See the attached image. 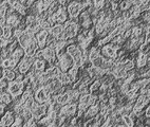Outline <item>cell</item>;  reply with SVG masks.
Instances as JSON below:
<instances>
[{
  "label": "cell",
  "instance_id": "1",
  "mask_svg": "<svg viewBox=\"0 0 150 127\" xmlns=\"http://www.w3.org/2000/svg\"><path fill=\"white\" fill-rule=\"evenodd\" d=\"M64 34L66 40L70 39V38H76V36L78 35V33L81 32V23L76 22L74 19H68L67 21L64 22Z\"/></svg>",
  "mask_w": 150,
  "mask_h": 127
},
{
  "label": "cell",
  "instance_id": "2",
  "mask_svg": "<svg viewBox=\"0 0 150 127\" xmlns=\"http://www.w3.org/2000/svg\"><path fill=\"white\" fill-rule=\"evenodd\" d=\"M123 47L118 46L117 43H109L105 46L100 47V55L106 60H116L117 58V52Z\"/></svg>",
  "mask_w": 150,
  "mask_h": 127
},
{
  "label": "cell",
  "instance_id": "3",
  "mask_svg": "<svg viewBox=\"0 0 150 127\" xmlns=\"http://www.w3.org/2000/svg\"><path fill=\"white\" fill-rule=\"evenodd\" d=\"M67 52L71 55V57L73 58V62L75 66L81 68L83 65V50L79 48L78 45H69L67 46Z\"/></svg>",
  "mask_w": 150,
  "mask_h": 127
},
{
  "label": "cell",
  "instance_id": "4",
  "mask_svg": "<svg viewBox=\"0 0 150 127\" xmlns=\"http://www.w3.org/2000/svg\"><path fill=\"white\" fill-rule=\"evenodd\" d=\"M73 65H74L73 58L67 51H64L57 55V66L62 72H67Z\"/></svg>",
  "mask_w": 150,
  "mask_h": 127
},
{
  "label": "cell",
  "instance_id": "5",
  "mask_svg": "<svg viewBox=\"0 0 150 127\" xmlns=\"http://www.w3.org/2000/svg\"><path fill=\"white\" fill-rule=\"evenodd\" d=\"M35 60H36L35 56L24 55V56L22 57V60L18 62L16 71L19 73H21V74H27V73L31 70V67H32L33 64H34ZM16 71H15V72H16Z\"/></svg>",
  "mask_w": 150,
  "mask_h": 127
},
{
  "label": "cell",
  "instance_id": "6",
  "mask_svg": "<svg viewBox=\"0 0 150 127\" xmlns=\"http://www.w3.org/2000/svg\"><path fill=\"white\" fill-rule=\"evenodd\" d=\"M23 89H24L23 82H18L16 79L8 82V87H6V90L12 95L13 99H16V97L20 96L22 94V92H23Z\"/></svg>",
  "mask_w": 150,
  "mask_h": 127
},
{
  "label": "cell",
  "instance_id": "7",
  "mask_svg": "<svg viewBox=\"0 0 150 127\" xmlns=\"http://www.w3.org/2000/svg\"><path fill=\"white\" fill-rule=\"evenodd\" d=\"M67 11H68V15H69V19L76 18V17L79 16V14L83 11V6H81V3L79 1L73 0V1H71L68 4Z\"/></svg>",
  "mask_w": 150,
  "mask_h": 127
},
{
  "label": "cell",
  "instance_id": "8",
  "mask_svg": "<svg viewBox=\"0 0 150 127\" xmlns=\"http://www.w3.org/2000/svg\"><path fill=\"white\" fill-rule=\"evenodd\" d=\"M51 18L53 19V21L55 23H64L69 19L67 6H60V8L58 9V11L55 14H53V15H51Z\"/></svg>",
  "mask_w": 150,
  "mask_h": 127
},
{
  "label": "cell",
  "instance_id": "9",
  "mask_svg": "<svg viewBox=\"0 0 150 127\" xmlns=\"http://www.w3.org/2000/svg\"><path fill=\"white\" fill-rule=\"evenodd\" d=\"M50 93L46 90L45 87H40V88H38L36 91H35V94H34V99L35 101L39 104H42V103H47L49 100V97H50Z\"/></svg>",
  "mask_w": 150,
  "mask_h": 127
},
{
  "label": "cell",
  "instance_id": "10",
  "mask_svg": "<svg viewBox=\"0 0 150 127\" xmlns=\"http://www.w3.org/2000/svg\"><path fill=\"white\" fill-rule=\"evenodd\" d=\"M100 111V107H99V101H97L96 103H94L93 105H90L88 107V109L86 110V112L83 114V119H90V118H95Z\"/></svg>",
  "mask_w": 150,
  "mask_h": 127
},
{
  "label": "cell",
  "instance_id": "11",
  "mask_svg": "<svg viewBox=\"0 0 150 127\" xmlns=\"http://www.w3.org/2000/svg\"><path fill=\"white\" fill-rule=\"evenodd\" d=\"M49 35V30H46V29H41L39 32L36 34V40L38 43V47L39 49H43L47 47V38H48Z\"/></svg>",
  "mask_w": 150,
  "mask_h": 127
},
{
  "label": "cell",
  "instance_id": "12",
  "mask_svg": "<svg viewBox=\"0 0 150 127\" xmlns=\"http://www.w3.org/2000/svg\"><path fill=\"white\" fill-rule=\"evenodd\" d=\"M34 36L35 35H32V34H30V33L23 31V33H22L21 35L17 38V40H18V43H19V46L22 47V48L24 49L28 45H29V43L31 41V39H32Z\"/></svg>",
  "mask_w": 150,
  "mask_h": 127
},
{
  "label": "cell",
  "instance_id": "13",
  "mask_svg": "<svg viewBox=\"0 0 150 127\" xmlns=\"http://www.w3.org/2000/svg\"><path fill=\"white\" fill-rule=\"evenodd\" d=\"M17 14L18 13L10 15V16H8V18H6V24L12 28H15V29L18 28V26L20 24V22H21V17L19 16V15H17Z\"/></svg>",
  "mask_w": 150,
  "mask_h": 127
},
{
  "label": "cell",
  "instance_id": "14",
  "mask_svg": "<svg viewBox=\"0 0 150 127\" xmlns=\"http://www.w3.org/2000/svg\"><path fill=\"white\" fill-rule=\"evenodd\" d=\"M14 120H15V118L13 116V112L12 111H8L0 119V126H12Z\"/></svg>",
  "mask_w": 150,
  "mask_h": 127
},
{
  "label": "cell",
  "instance_id": "15",
  "mask_svg": "<svg viewBox=\"0 0 150 127\" xmlns=\"http://www.w3.org/2000/svg\"><path fill=\"white\" fill-rule=\"evenodd\" d=\"M34 68H32V70H34L37 73H42L46 71V60L43 58H36L33 64Z\"/></svg>",
  "mask_w": 150,
  "mask_h": 127
},
{
  "label": "cell",
  "instance_id": "16",
  "mask_svg": "<svg viewBox=\"0 0 150 127\" xmlns=\"http://www.w3.org/2000/svg\"><path fill=\"white\" fill-rule=\"evenodd\" d=\"M147 64H148V60L146 53H143V52L139 51V54H137V60H135V68H144L147 66Z\"/></svg>",
  "mask_w": 150,
  "mask_h": 127
},
{
  "label": "cell",
  "instance_id": "17",
  "mask_svg": "<svg viewBox=\"0 0 150 127\" xmlns=\"http://www.w3.org/2000/svg\"><path fill=\"white\" fill-rule=\"evenodd\" d=\"M67 74H68V76H69V79H70V82H71V84L75 83V82L77 81L78 74H79V67L73 65L72 67L67 71Z\"/></svg>",
  "mask_w": 150,
  "mask_h": 127
},
{
  "label": "cell",
  "instance_id": "18",
  "mask_svg": "<svg viewBox=\"0 0 150 127\" xmlns=\"http://www.w3.org/2000/svg\"><path fill=\"white\" fill-rule=\"evenodd\" d=\"M24 55H25V53H24V49L22 48V47L19 46L18 48H16L13 52H12L11 55H10V57L13 58V60L18 64V62L22 60V57H23Z\"/></svg>",
  "mask_w": 150,
  "mask_h": 127
},
{
  "label": "cell",
  "instance_id": "19",
  "mask_svg": "<svg viewBox=\"0 0 150 127\" xmlns=\"http://www.w3.org/2000/svg\"><path fill=\"white\" fill-rule=\"evenodd\" d=\"M64 30V23H55L54 26H52L50 29H49V33H51L52 35H54L55 37L59 35V34H62Z\"/></svg>",
  "mask_w": 150,
  "mask_h": 127
},
{
  "label": "cell",
  "instance_id": "20",
  "mask_svg": "<svg viewBox=\"0 0 150 127\" xmlns=\"http://www.w3.org/2000/svg\"><path fill=\"white\" fill-rule=\"evenodd\" d=\"M17 65H18V64H17L13 58H11V57H8V58L3 60L2 62H1V67H2L3 69H14Z\"/></svg>",
  "mask_w": 150,
  "mask_h": 127
},
{
  "label": "cell",
  "instance_id": "21",
  "mask_svg": "<svg viewBox=\"0 0 150 127\" xmlns=\"http://www.w3.org/2000/svg\"><path fill=\"white\" fill-rule=\"evenodd\" d=\"M2 74H3V77L8 82L14 81L15 77H16V72H15V70H13V69H3Z\"/></svg>",
  "mask_w": 150,
  "mask_h": 127
},
{
  "label": "cell",
  "instance_id": "22",
  "mask_svg": "<svg viewBox=\"0 0 150 127\" xmlns=\"http://www.w3.org/2000/svg\"><path fill=\"white\" fill-rule=\"evenodd\" d=\"M57 79H58V81L62 83V85H64V86L71 85V82H70L69 76H68L67 72H62V71H60L59 74L57 75Z\"/></svg>",
  "mask_w": 150,
  "mask_h": 127
},
{
  "label": "cell",
  "instance_id": "23",
  "mask_svg": "<svg viewBox=\"0 0 150 127\" xmlns=\"http://www.w3.org/2000/svg\"><path fill=\"white\" fill-rule=\"evenodd\" d=\"M2 36L3 38H6L8 40H10L12 37H13V31H12V27L6 24L4 27L2 28Z\"/></svg>",
  "mask_w": 150,
  "mask_h": 127
},
{
  "label": "cell",
  "instance_id": "24",
  "mask_svg": "<svg viewBox=\"0 0 150 127\" xmlns=\"http://www.w3.org/2000/svg\"><path fill=\"white\" fill-rule=\"evenodd\" d=\"M124 62V68H125V70L126 71H132L135 69V62H134L133 60H131V58H126L125 60H123Z\"/></svg>",
  "mask_w": 150,
  "mask_h": 127
},
{
  "label": "cell",
  "instance_id": "25",
  "mask_svg": "<svg viewBox=\"0 0 150 127\" xmlns=\"http://www.w3.org/2000/svg\"><path fill=\"white\" fill-rule=\"evenodd\" d=\"M131 6H133L132 0H123L121 3H118V9H120L122 12L128 11Z\"/></svg>",
  "mask_w": 150,
  "mask_h": 127
},
{
  "label": "cell",
  "instance_id": "26",
  "mask_svg": "<svg viewBox=\"0 0 150 127\" xmlns=\"http://www.w3.org/2000/svg\"><path fill=\"white\" fill-rule=\"evenodd\" d=\"M77 89H78V91H79L81 94H88V93H90V85L81 82V84H79V86H78Z\"/></svg>",
  "mask_w": 150,
  "mask_h": 127
},
{
  "label": "cell",
  "instance_id": "27",
  "mask_svg": "<svg viewBox=\"0 0 150 127\" xmlns=\"http://www.w3.org/2000/svg\"><path fill=\"white\" fill-rule=\"evenodd\" d=\"M100 85H102L100 79H94V81L92 82V84L90 85V93H95V92L98 91Z\"/></svg>",
  "mask_w": 150,
  "mask_h": 127
},
{
  "label": "cell",
  "instance_id": "28",
  "mask_svg": "<svg viewBox=\"0 0 150 127\" xmlns=\"http://www.w3.org/2000/svg\"><path fill=\"white\" fill-rule=\"evenodd\" d=\"M10 8H11V6L8 4L6 0L0 2V16H6V12H8V10Z\"/></svg>",
  "mask_w": 150,
  "mask_h": 127
},
{
  "label": "cell",
  "instance_id": "29",
  "mask_svg": "<svg viewBox=\"0 0 150 127\" xmlns=\"http://www.w3.org/2000/svg\"><path fill=\"white\" fill-rule=\"evenodd\" d=\"M122 119H123L124 123H125L126 126H129V127L134 126V121L130 114H124V116H122Z\"/></svg>",
  "mask_w": 150,
  "mask_h": 127
},
{
  "label": "cell",
  "instance_id": "30",
  "mask_svg": "<svg viewBox=\"0 0 150 127\" xmlns=\"http://www.w3.org/2000/svg\"><path fill=\"white\" fill-rule=\"evenodd\" d=\"M106 4V0H93V6L97 10H103Z\"/></svg>",
  "mask_w": 150,
  "mask_h": 127
},
{
  "label": "cell",
  "instance_id": "31",
  "mask_svg": "<svg viewBox=\"0 0 150 127\" xmlns=\"http://www.w3.org/2000/svg\"><path fill=\"white\" fill-rule=\"evenodd\" d=\"M95 120H96L97 126H102L103 123H104L105 120H106V116H105V114H103L102 112H99V114L95 116Z\"/></svg>",
  "mask_w": 150,
  "mask_h": 127
},
{
  "label": "cell",
  "instance_id": "32",
  "mask_svg": "<svg viewBox=\"0 0 150 127\" xmlns=\"http://www.w3.org/2000/svg\"><path fill=\"white\" fill-rule=\"evenodd\" d=\"M83 126H97L95 118H90V119H87L86 121L83 122Z\"/></svg>",
  "mask_w": 150,
  "mask_h": 127
},
{
  "label": "cell",
  "instance_id": "33",
  "mask_svg": "<svg viewBox=\"0 0 150 127\" xmlns=\"http://www.w3.org/2000/svg\"><path fill=\"white\" fill-rule=\"evenodd\" d=\"M22 124H23V118L20 116H17L15 118V120H14L12 126H21Z\"/></svg>",
  "mask_w": 150,
  "mask_h": 127
},
{
  "label": "cell",
  "instance_id": "34",
  "mask_svg": "<svg viewBox=\"0 0 150 127\" xmlns=\"http://www.w3.org/2000/svg\"><path fill=\"white\" fill-rule=\"evenodd\" d=\"M8 82L6 81L4 77L0 79V92L4 91V89H6V87H8Z\"/></svg>",
  "mask_w": 150,
  "mask_h": 127
},
{
  "label": "cell",
  "instance_id": "35",
  "mask_svg": "<svg viewBox=\"0 0 150 127\" xmlns=\"http://www.w3.org/2000/svg\"><path fill=\"white\" fill-rule=\"evenodd\" d=\"M8 45V40L3 38L2 36H0V48H6Z\"/></svg>",
  "mask_w": 150,
  "mask_h": 127
},
{
  "label": "cell",
  "instance_id": "36",
  "mask_svg": "<svg viewBox=\"0 0 150 127\" xmlns=\"http://www.w3.org/2000/svg\"><path fill=\"white\" fill-rule=\"evenodd\" d=\"M6 24V16H0V28H3Z\"/></svg>",
  "mask_w": 150,
  "mask_h": 127
},
{
  "label": "cell",
  "instance_id": "37",
  "mask_svg": "<svg viewBox=\"0 0 150 127\" xmlns=\"http://www.w3.org/2000/svg\"><path fill=\"white\" fill-rule=\"evenodd\" d=\"M42 1V3H43V6H45V8L48 10V8L50 6V4H51L52 2H53L54 0H41Z\"/></svg>",
  "mask_w": 150,
  "mask_h": 127
},
{
  "label": "cell",
  "instance_id": "38",
  "mask_svg": "<svg viewBox=\"0 0 150 127\" xmlns=\"http://www.w3.org/2000/svg\"><path fill=\"white\" fill-rule=\"evenodd\" d=\"M145 116L146 118H150V104L147 106V108L145 109Z\"/></svg>",
  "mask_w": 150,
  "mask_h": 127
},
{
  "label": "cell",
  "instance_id": "39",
  "mask_svg": "<svg viewBox=\"0 0 150 127\" xmlns=\"http://www.w3.org/2000/svg\"><path fill=\"white\" fill-rule=\"evenodd\" d=\"M4 109H6V104H1L0 103V116L4 112Z\"/></svg>",
  "mask_w": 150,
  "mask_h": 127
},
{
  "label": "cell",
  "instance_id": "40",
  "mask_svg": "<svg viewBox=\"0 0 150 127\" xmlns=\"http://www.w3.org/2000/svg\"><path fill=\"white\" fill-rule=\"evenodd\" d=\"M110 2H118V1H120V0H109Z\"/></svg>",
  "mask_w": 150,
  "mask_h": 127
},
{
  "label": "cell",
  "instance_id": "41",
  "mask_svg": "<svg viewBox=\"0 0 150 127\" xmlns=\"http://www.w3.org/2000/svg\"><path fill=\"white\" fill-rule=\"evenodd\" d=\"M0 67H1V64H0ZM0 73H1V68H0Z\"/></svg>",
  "mask_w": 150,
  "mask_h": 127
}]
</instances>
